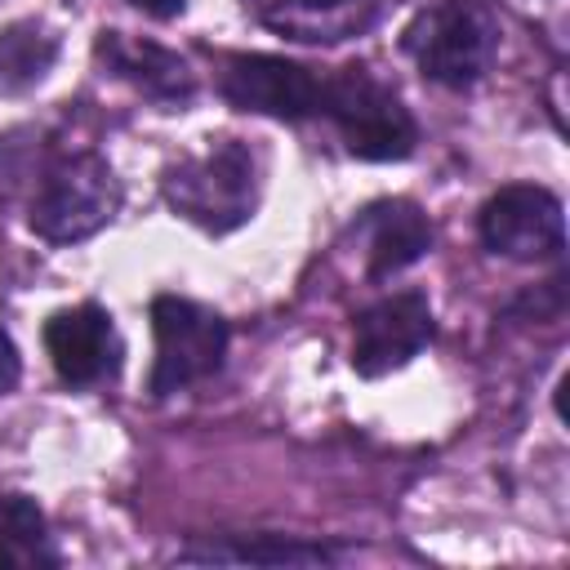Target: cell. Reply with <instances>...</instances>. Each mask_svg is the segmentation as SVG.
I'll list each match as a JSON object with an SVG mask.
<instances>
[{"label": "cell", "mask_w": 570, "mask_h": 570, "mask_svg": "<svg viewBox=\"0 0 570 570\" xmlns=\"http://www.w3.org/2000/svg\"><path fill=\"white\" fill-rule=\"evenodd\" d=\"M401 45L428 80L468 89L490 71L499 53V18L490 0H436L419 9Z\"/></svg>", "instance_id": "cell-1"}, {"label": "cell", "mask_w": 570, "mask_h": 570, "mask_svg": "<svg viewBox=\"0 0 570 570\" xmlns=\"http://www.w3.org/2000/svg\"><path fill=\"white\" fill-rule=\"evenodd\" d=\"M321 116H330L361 160H405L419 142V125L410 107L365 67H338L325 76Z\"/></svg>", "instance_id": "cell-2"}, {"label": "cell", "mask_w": 570, "mask_h": 570, "mask_svg": "<svg viewBox=\"0 0 570 570\" xmlns=\"http://www.w3.org/2000/svg\"><path fill=\"white\" fill-rule=\"evenodd\" d=\"M120 209V183L111 165L98 151H76L62 156L36 200H31V232L45 236L49 245H76L94 232H102Z\"/></svg>", "instance_id": "cell-3"}, {"label": "cell", "mask_w": 570, "mask_h": 570, "mask_svg": "<svg viewBox=\"0 0 570 570\" xmlns=\"http://www.w3.org/2000/svg\"><path fill=\"white\" fill-rule=\"evenodd\" d=\"M254 156L240 142H218L165 174V200L196 227L223 236L254 214Z\"/></svg>", "instance_id": "cell-4"}, {"label": "cell", "mask_w": 570, "mask_h": 570, "mask_svg": "<svg viewBox=\"0 0 570 570\" xmlns=\"http://www.w3.org/2000/svg\"><path fill=\"white\" fill-rule=\"evenodd\" d=\"M151 334H156L151 396H169L209 379L227 356V321L178 294L151 298Z\"/></svg>", "instance_id": "cell-5"}, {"label": "cell", "mask_w": 570, "mask_h": 570, "mask_svg": "<svg viewBox=\"0 0 570 570\" xmlns=\"http://www.w3.org/2000/svg\"><path fill=\"white\" fill-rule=\"evenodd\" d=\"M476 232L485 249L517 258V263H539L566 249V209L548 187L512 183V187H499L481 205Z\"/></svg>", "instance_id": "cell-6"}, {"label": "cell", "mask_w": 570, "mask_h": 570, "mask_svg": "<svg viewBox=\"0 0 570 570\" xmlns=\"http://www.w3.org/2000/svg\"><path fill=\"white\" fill-rule=\"evenodd\" d=\"M218 89L240 111L272 116V120H307V116H321L325 76L276 53H236L227 58Z\"/></svg>", "instance_id": "cell-7"}, {"label": "cell", "mask_w": 570, "mask_h": 570, "mask_svg": "<svg viewBox=\"0 0 570 570\" xmlns=\"http://www.w3.org/2000/svg\"><path fill=\"white\" fill-rule=\"evenodd\" d=\"M432 338V307L423 294H387L370 303L352 325V370L361 379H379L419 356Z\"/></svg>", "instance_id": "cell-8"}, {"label": "cell", "mask_w": 570, "mask_h": 570, "mask_svg": "<svg viewBox=\"0 0 570 570\" xmlns=\"http://www.w3.org/2000/svg\"><path fill=\"white\" fill-rule=\"evenodd\" d=\"M45 347H49V361H53L58 379L76 383V387L102 383L120 370V338H116L111 316L98 303H80V307H67V312L49 316Z\"/></svg>", "instance_id": "cell-9"}, {"label": "cell", "mask_w": 570, "mask_h": 570, "mask_svg": "<svg viewBox=\"0 0 570 570\" xmlns=\"http://www.w3.org/2000/svg\"><path fill=\"white\" fill-rule=\"evenodd\" d=\"M98 58L107 62L111 76L129 80L138 94L156 98V102H187L196 94V76L191 67L165 49V45H151V40H134L125 31H102L98 36Z\"/></svg>", "instance_id": "cell-10"}, {"label": "cell", "mask_w": 570, "mask_h": 570, "mask_svg": "<svg viewBox=\"0 0 570 570\" xmlns=\"http://www.w3.org/2000/svg\"><path fill=\"white\" fill-rule=\"evenodd\" d=\"M258 18L303 45H338L379 22V0H258Z\"/></svg>", "instance_id": "cell-11"}, {"label": "cell", "mask_w": 570, "mask_h": 570, "mask_svg": "<svg viewBox=\"0 0 570 570\" xmlns=\"http://www.w3.org/2000/svg\"><path fill=\"white\" fill-rule=\"evenodd\" d=\"M370 276H396L432 249V223L414 200H383L370 209Z\"/></svg>", "instance_id": "cell-12"}, {"label": "cell", "mask_w": 570, "mask_h": 570, "mask_svg": "<svg viewBox=\"0 0 570 570\" xmlns=\"http://www.w3.org/2000/svg\"><path fill=\"white\" fill-rule=\"evenodd\" d=\"M178 561H191V566H325V561H334V552L325 543L254 534V539H236V543L187 548V552H178Z\"/></svg>", "instance_id": "cell-13"}, {"label": "cell", "mask_w": 570, "mask_h": 570, "mask_svg": "<svg viewBox=\"0 0 570 570\" xmlns=\"http://www.w3.org/2000/svg\"><path fill=\"white\" fill-rule=\"evenodd\" d=\"M58 552L49 543L45 512L27 494H0V570H53Z\"/></svg>", "instance_id": "cell-14"}, {"label": "cell", "mask_w": 570, "mask_h": 570, "mask_svg": "<svg viewBox=\"0 0 570 570\" xmlns=\"http://www.w3.org/2000/svg\"><path fill=\"white\" fill-rule=\"evenodd\" d=\"M58 58V40L40 31L36 22H13L0 31V89L18 94L45 80V71Z\"/></svg>", "instance_id": "cell-15"}, {"label": "cell", "mask_w": 570, "mask_h": 570, "mask_svg": "<svg viewBox=\"0 0 570 570\" xmlns=\"http://www.w3.org/2000/svg\"><path fill=\"white\" fill-rule=\"evenodd\" d=\"M18 374H22V361H18V347H13V338L0 330V392H9L13 383H18Z\"/></svg>", "instance_id": "cell-16"}, {"label": "cell", "mask_w": 570, "mask_h": 570, "mask_svg": "<svg viewBox=\"0 0 570 570\" xmlns=\"http://www.w3.org/2000/svg\"><path fill=\"white\" fill-rule=\"evenodd\" d=\"M134 9H142L147 18H178L187 0H129Z\"/></svg>", "instance_id": "cell-17"}]
</instances>
